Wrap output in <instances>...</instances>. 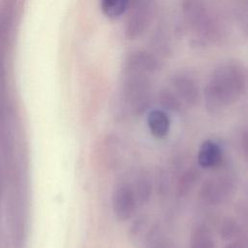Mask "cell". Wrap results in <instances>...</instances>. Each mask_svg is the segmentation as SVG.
<instances>
[{"label": "cell", "instance_id": "cell-4", "mask_svg": "<svg viewBox=\"0 0 248 248\" xmlns=\"http://www.w3.org/2000/svg\"><path fill=\"white\" fill-rule=\"evenodd\" d=\"M188 23L200 36H206L211 31L210 16L201 0H187L184 6Z\"/></svg>", "mask_w": 248, "mask_h": 248}, {"label": "cell", "instance_id": "cell-13", "mask_svg": "<svg viewBox=\"0 0 248 248\" xmlns=\"http://www.w3.org/2000/svg\"><path fill=\"white\" fill-rule=\"evenodd\" d=\"M158 100L164 109H167L172 112H178L181 109L182 102L172 91L166 90V89L162 90L159 93Z\"/></svg>", "mask_w": 248, "mask_h": 248}, {"label": "cell", "instance_id": "cell-3", "mask_svg": "<svg viewBox=\"0 0 248 248\" xmlns=\"http://www.w3.org/2000/svg\"><path fill=\"white\" fill-rule=\"evenodd\" d=\"M137 197L134 188L128 184L118 185L112 194V209L115 217L119 221H126L130 219L137 205Z\"/></svg>", "mask_w": 248, "mask_h": 248}, {"label": "cell", "instance_id": "cell-11", "mask_svg": "<svg viewBox=\"0 0 248 248\" xmlns=\"http://www.w3.org/2000/svg\"><path fill=\"white\" fill-rule=\"evenodd\" d=\"M200 177V171L195 168L191 167L187 170H185L177 181V194L179 197H185L189 194V192L193 189L197 180Z\"/></svg>", "mask_w": 248, "mask_h": 248}, {"label": "cell", "instance_id": "cell-7", "mask_svg": "<svg viewBox=\"0 0 248 248\" xmlns=\"http://www.w3.org/2000/svg\"><path fill=\"white\" fill-rule=\"evenodd\" d=\"M222 159L220 146L211 140H205L198 151V163L202 168L211 169L216 167Z\"/></svg>", "mask_w": 248, "mask_h": 248}, {"label": "cell", "instance_id": "cell-12", "mask_svg": "<svg viewBox=\"0 0 248 248\" xmlns=\"http://www.w3.org/2000/svg\"><path fill=\"white\" fill-rule=\"evenodd\" d=\"M241 228L239 224L232 218L227 217L220 222L219 234L225 240H233L239 236Z\"/></svg>", "mask_w": 248, "mask_h": 248}, {"label": "cell", "instance_id": "cell-10", "mask_svg": "<svg viewBox=\"0 0 248 248\" xmlns=\"http://www.w3.org/2000/svg\"><path fill=\"white\" fill-rule=\"evenodd\" d=\"M130 2L131 0H101V10L107 17L115 19L127 12Z\"/></svg>", "mask_w": 248, "mask_h": 248}, {"label": "cell", "instance_id": "cell-8", "mask_svg": "<svg viewBox=\"0 0 248 248\" xmlns=\"http://www.w3.org/2000/svg\"><path fill=\"white\" fill-rule=\"evenodd\" d=\"M147 125L150 133L156 139H164L170 131V120L163 109H152L147 114Z\"/></svg>", "mask_w": 248, "mask_h": 248}, {"label": "cell", "instance_id": "cell-14", "mask_svg": "<svg viewBox=\"0 0 248 248\" xmlns=\"http://www.w3.org/2000/svg\"><path fill=\"white\" fill-rule=\"evenodd\" d=\"M137 201L140 202H146L149 200V197L152 192V185L149 179L145 176L140 177L134 188Z\"/></svg>", "mask_w": 248, "mask_h": 248}, {"label": "cell", "instance_id": "cell-6", "mask_svg": "<svg viewBox=\"0 0 248 248\" xmlns=\"http://www.w3.org/2000/svg\"><path fill=\"white\" fill-rule=\"evenodd\" d=\"M175 95L181 102L189 106H195L200 101V91L196 80L187 74L180 73L171 79Z\"/></svg>", "mask_w": 248, "mask_h": 248}, {"label": "cell", "instance_id": "cell-15", "mask_svg": "<svg viewBox=\"0 0 248 248\" xmlns=\"http://www.w3.org/2000/svg\"><path fill=\"white\" fill-rule=\"evenodd\" d=\"M240 142H241V148L243 152V156L248 163V130H245L241 134L240 138Z\"/></svg>", "mask_w": 248, "mask_h": 248}, {"label": "cell", "instance_id": "cell-1", "mask_svg": "<svg viewBox=\"0 0 248 248\" xmlns=\"http://www.w3.org/2000/svg\"><path fill=\"white\" fill-rule=\"evenodd\" d=\"M247 83L245 69L237 62H225L212 73L205 88L204 102L209 112H219L235 103Z\"/></svg>", "mask_w": 248, "mask_h": 248}, {"label": "cell", "instance_id": "cell-2", "mask_svg": "<svg viewBox=\"0 0 248 248\" xmlns=\"http://www.w3.org/2000/svg\"><path fill=\"white\" fill-rule=\"evenodd\" d=\"M153 0H131L127 12L126 34L129 38H137L146 28Z\"/></svg>", "mask_w": 248, "mask_h": 248}, {"label": "cell", "instance_id": "cell-16", "mask_svg": "<svg viewBox=\"0 0 248 248\" xmlns=\"http://www.w3.org/2000/svg\"><path fill=\"white\" fill-rule=\"evenodd\" d=\"M225 248H248V247L244 240L235 238L232 242H230Z\"/></svg>", "mask_w": 248, "mask_h": 248}, {"label": "cell", "instance_id": "cell-9", "mask_svg": "<svg viewBox=\"0 0 248 248\" xmlns=\"http://www.w3.org/2000/svg\"><path fill=\"white\" fill-rule=\"evenodd\" d=\"M191 248H215L211 232L204 224L197 225L191 234Z\"/></svg>", "mask_w": 248, "mask_h": 248}, {"label": "cell", "instance_id": "cell-5", "mask_svg": "<svg viewBox=\"0 0 248 248\" xmlns=\"http://www.w3.org/2000/svg\"><path fill=\"white\" fill-rule=\"evenodd\" d=\"M232 188V183L228 178H211L202 184L200 191V196L206 203L218 204L227 198Z\"/></svg>", "mask_w": 248, "mask_h": 248}]
</instances>
